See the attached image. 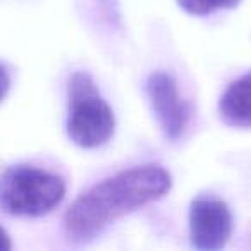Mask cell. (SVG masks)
Segmentation results:
<instances>
[{
	"label": "cell",
	"mask_w": 251,
	"mask_h": 251,
	"mask_svg": "<svg viewBox=\"0 0 251 251\" xmlns=\"http://www.w3.org/2000/svg\"><path fill=\"white\" fill-rule=\"evenodd\" d=\"M60 176L33 165H14L0 176V210L16 217H40L64 200Z\"/></svg>",
	"instance_id": "cell-2"
},
{
	"label": "cell",
	"mask_w": 251,
	"mask_h": 251,
	"mask_svg": "<svg viewBox=\"0 0 251 251\" xmlns=\"http://www.w3.org/2000/svg\"><path fill=\"white\" fill-rule=\"evenodd\" d=\"M219 114L232 127L251 129V71L229 84L219 101Z\"/></svg>",
	"instance_id": "cell-6"
},
{
	"label": "cell",
	"mask_w": 251,
	"mask_h": 251,
	"mask_svg": "<svg viewBox=\"0 0 251 251\" xmlns=\"http://www.w3.org/2000/svg\"><path fill=\"white\" fill-rule=\"evenodd\" d=\"M241 0H177V4L193 16H206L219 9L236 7Z\"/></svg>",
	"instance_id": "cell-7"
},
{
	"label": "cell",
	"mask_w": 251,
	"mask_h": 251,
	"mask_svg": "<svg viewBox=\"0 0 251 251\" xmlns=\"http://www.w3.org/2000/svg\"><path fill=\"white\" fill-rule=\"evenodd\" d=\"M171 186V174L158 164L117 172L74 200L64 220L67 237L74 243H88L115 219L164 196Z\"/></svg>",
	"instance_id": "cell-1"
},
{
	"label": "cell",
	"mask_w": 251,
	"mask_h": 251,
	"mask_svg": "<svg viewBox=\"0 0 251 251\" xmlns=\"http://www.w3.org/2000/svg\"><path fill=\"white\" fill-rule=\"evenodd\" d=\"M66 127L69 140L81 148H98L114 134V112L100 97L93 77L84 71H76L71 76Z\"/></svg>",
	"instance_id": "cell-3"
},
{
	"label": "cell",
	"mask_w": 251,
	"mask_h": 251,
	"mask_svg": "<svg viewBox=\"0 0 251 251\" xmlns=\"http://www.w3.org/2000/svg\"><path fill=\"white\" fill-rule=\"evenodd\" d=\"M232 234V215L224 200L200 195L189 206V236L198 250H220Z\"/></svg>",
	"instance_id": "cell-4"
},
{
	"label": "cell",
	"mask_w": 251,
	"mask_h": 251,
	"mask_svg": "<svg viewBox=\"0 0 251 251\" xmlns=\"http://www.w3.org/2000/svg\"><path fill=\"white\" fill-rule=\"evenodd\" d=\"M9 88H11V77H9V73H7V69H5V66L0 64V101L5 98Z\"/></svg>",
	"instance_id": "cell-8"
},
{
	"label": "cell",
	"mask_w": 251,
	"mask_h": 251,
	"mask_svg": "<svg viewBox=\"0 0 251 251\" xmlns=\"http://www.w3.org/2000/svg\"><path fill=\"white\" fill-rule=\"evenodd\" d=\"M147 93L151 110L164 131L165 138L172 141L179 140L188 124L189 110L179 93L174 77L164 71L150 74L147 81Z\"/></svg>",
	"instance_id": "cell-5"
},
{
	"label": "cell",
	"mask_w": 251,
	"mask_h": 251,
	"mask_svg": "<svg viewBox=\"0 0 251 251\" xmlns=\"http://www.w3.org/2000/svg\"><path fill=\"white\" fill-rule=\"evenodd\" d=\"M11 248H12L11 237H9V234L0 227V251H7V250H11Z\"/></svg>",
	"instance_id": "cell-9"
}]
</instances>
